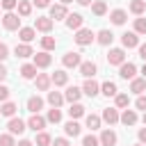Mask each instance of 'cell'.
I'll return each mask as SVG.
<instances>
[{"mask_svg":"<svg viewBox=\"0 0 146 146\" xmlns=\"http://www.w3.org/2000/svg\"><path fill=\"white\" fill-rule=\"evenodd\" d=\"M100 91H103V94H105L107 98H110V96H116V94H119V89H116V84H114V82H110V80L100 84Z\"/></svg>","mask_w":146,"mask_h":146,"instance_id":"32","label":"cell"},{"mask_svg":"<svg viewBox=\"0 0 146 146\" xmlns=\"http://www.w3.org/2000/svg\"><path fill=\"white\" fill-rule=\"evenodd\" d=\"M82 21H84V18H82L80 14H68V16H66V25H68L71 30H80V27H82Z\"/></svg>","mask_w":146,"mask_h":146,"instance_id":"23","label":"cell"},{"mask_svg":"<svg viewBox=\"0 0 146 146\" xmlns=\"http://www.w3.org/2000/svg\"><path fill=\"white\" fill-rule=\"evenodd\" d=\"M64 100H66L64 94H59V91H48V103H50L52 107H59Z\"/></svg>","mask_w":146,"mask_h":146,"instance_id":"29","label":"cell"},{"mask_svg":"<svg viewBox=\"0 0 146 146\" xmlns=\"http://www.w3.org/2000/svg\"><path fill=\"white\" fill-rule=\"evenodd\" d=\"M68 116H71V119H80V116H84V107H82L80 103H71V107H68Z\"/></svg>","mask_w":146,"mask_h":146,"instance_id":"33","label":"cell"},{"mask_svg":"<svg viewBox=\"0 0 146 146\" xmlns=\"http://www.w3.org/2000/svg\"><path fill=\"white\" fill-rule=\"evenodd\" d=\"M66 16H68L66 5L59 2V5H52V7H50V18H52V21H62V18H66Z\"/></svg>","mask_w":146,"mask_h":146,"instance_id":"13","label":"cell"},{"mask_svg":"<svg viewBox=\"0 0 146 146\" xmlns=\"http://www.w3.org/2000/svg\"><path fill=\"white\" fill-rule=\"evenodd\" d=\"M16 146H34V144H32V141H30V139H21V141H18V144H16Z\"/></svg>","mask_w":146,"mask_h":146,"instance_id":"52","label":"cell"},{"mask_svg":"<svg viewBox=\"0 0 146 146\" xmlns=\"http://www.w3.org/2000/svg\"><path fill=\"white\" fill-rule=\"evenodd\" d=\"M105 123H110V125H114L119 119H121V114H119V110H114V107H105L103 110V116H100Z\"/></svg>","mask_w":146,"mask_h":146,"instance_id":"12","label":"cell"},{"mask_svg":"<svg viewBox=\"0 0 146 146\" xmlns=\"http://www.w3.org/2000/svg\"><path fill=\"white\" fill-rule=\"evenodd\" d=\"M50 80H52L55 87H64V84L68 82V73H66V71H55V73L50 75Z\"/></svg>","mask_w":146,"mask_h":146,"instance_id":"19","label":"cell"},{"mask_svg":"<svg viewBox=\"0 0 146 146\" xmlns=\"http://www.w3.org/2000/svg\"><path fill=\"white\" fill-rule=\"evenodd\" d=\"M21 75H23L25 80H32V78H36L39 73H36V66H34V64H23V66H21Z\"/></svg>","mask_w":146,"mask_h":146,"instance_id":"26","label":"cell"},{"mask_svg":"<svg viewBox=\"0 0 146 146\" xmlns=\"http://www.w3.org/2000/svg\"><path fill=\"white\" fill-rule=\"evenodd\" d=\"M137 137H139V141H141V144H146V128H141V130L137 132Z\"/></svg>","mask_w":146,"mask_h":146,"instance_id":"50","label":"cell"},{"mask_svg":"<svg viewBox=\"0 0 146 146\" xmlns=\"http://www.w3.org/2000/svg\"><path fill=\"white\" fill-rule=\"evenodd\" d=\"M80 96H82V89H78L75 84L66 87V94H64V98H66L68 103H78V100H80Z\"/></svg>","mask_w":146,"mask_h":146,"instance_id":"17","label":"cell"},{"mask_svg":"<svg viewBox=\"0 0 146 146\" xmlns=\"http://www.w3.org/2000/svg\"><path fill=\"white\" fill-rule=\"evenodd\" d=\"M0 9H2V7H0Z\"/></svg>","mask_w":146,"mask_h":146,"instance_id":"59","label":"cell"},{"mask_svg":"<svg viewBox=\"0 0 146 146\" xmlns=\"http://www.w3.org/2000/svg\"><path fill=\"white\" fill-rule=\"evenodd\" d=\"M96 39H98V43H100V46H110V43H112V39H114V34H112L110 30H100V32L96 34Z\"/></svg>","mask_w":146,"mask_h":146,"instance_id":"28","label":"cell"},{"mask_svg":"<svg viewBox=\"0 0 146 146\" xmlns=\"http://www.w3.org/2000/svg\"><path fill=\"white\" fill-rule=\"evenodd\" d=\"M46 123H48V119H43L41 114H32V116L27 119V128H32L34 132H41V130L46 128Z\"/></svg>","mask_w":146,"mask_h":146,"instance_id":"6","label":"cell"},{"mask_svg":"<svg viewBox=\"0 0 146 146\" xmlns=\"http://www.w3.org/2000/svg\"><path fill=\"white\" fill-rule=\"evenodd\" d=\"M34 82H36V89H39V91H48L50 84H52L50 75H46V73H39V75L34 78Z\"/></svg>","mask_w":146,"mask_h":146,"instance_id":"15","label":"cell"},{"mask_svg":"<svg viewBox=\"0 0 146 146\" xmlns=\"http://www.w3.org/2000/svg\"><path fill=\"white\" fill-rule=\"evenodd\" d=\"M73 39H75V43H78V46H89V43L96 39V34H94L91 30H87V27H80V30L75 32V36H73Z\"/></svg>","mask_w":146,"mask_h":146,"instance_id":"1","label":"cell"},{"mask_svg":"<svg viewBox=\"0 0 146 146\" xmlns=\"http://www.w3.org/2000/svg\"><path fill=\"white\" fill-rule=\"evenodd\" d=\"M130 91L144 94V91H146V78H132V80H130Z\"/></svg>","mask_w":146,"mask_h":146,"instance_id":"20","label":"cell"},{"mask_svg":"<svg viewBox=\"0 0 146 146\" xmlns=\"http://www.w3.org/2000/svg\"><path fill=\"white\" fill-rule=\"evenodd\" d=\"M55 46H57L55 36H43V39H41V48H43V50H55Z\"/></svg>","mask_w":146,"mask_h":146,"instance_id":"39","label":"cell"},{"mask_svg":"<svg viewBox=\"0 0 146 146\" xmlns=\"http://www.w3.org/2000/svg\"><path fill=\"white\" fill-rule=\"evenodd\" d=\"M135 32L137 34H146V18H135Z\"/></svg>","mask_w":146,"mask_h":146,"instance_id":"41","label":"cell"},{"mask_svg":"<svg viewBox=\"0 0 146 146\" xmlns=\"http://www.w3.org/2000/svg\"><path fill=\"white\" fill-rule=\"evenodd\" d=\"M7 98H9V87H5V84H0V100L5 103Z\"/></svg>","mask_w":146,"mask_h":146,"instance_id":"47","label":"cell"},{"mask_svg":"<svg viewBox=\"0 0 146 146\" xmlns=\"http://www.w3.org/2000/svg\"><path fill=\"white\" fill-rule=\"evenodd\" d=\"M41 107H43V100H41L39 96H30V98H27V110H30L32 114H39Z\"/></svg>","mask_w":146,"mask_h":146,"instance_id":"24","label":"cell"},{"mask_svg":"<svg viewBox=\"0 0 146 146\" xmlns=\"http://www.w3.org/2000/svg\"><path fill=\"white\" fill-rule=\"evenodd\" d=\"M0 7H2L5 11H11V9H16V7H18V0H2V2H0Z\"/></svg>","mask_w":146,"mask_h":146,"instance_id":"43","label":"cell"},{"mask_svg":"<svg viewBox=\"0 0 146 146\" xmlns=\"http://www.w3.org/2000/svg\"><path fill=\"white\" fill-rule=\"evenodd\" d=\"M130 11L137 14V16H141V14L146 11V2H144V0H132V2H130Z\"/></svg>","mask_w":146,"mask_h":146,"instance_id":"35","label":"cell"},{"mask_svg":"<svg viewBox=\"0 0 146 146\" xmlns=\"http://www.w3.org/2000/svg\"><path fill=\"white\" fill-rule=\"evenodd\" d=\"M78 5H91V0H75Z\"/></svg>","mask_w":146,"mask_h":146,"instance_id":"54","label":"cell"},{"mask_svg":"<svg viewBox=\"0 0 146 146\" xmlns=\"http://www.w3.org/2000/svg\"><path fill=\"white\" fill-rule=\"evenodd\" d=\"M7 128H9V132H11V135H23V132L27 130V123H25L23 119L11 116V119H9V123H7Z\"/></svg>","mask_w":146,"mask_h":146,"instance_id":"4","label":"cell"},{"mask_svg":"<svg viewBox=\"0 0 146 146\" xmlns=\"http://www.w3.org/2000/svg\"><path fill=\"white\" fill-rule=\"evenodd\" d=\"M18 14L21 16H30L32 14V5L27 0H18Z\"/></svg>","mask_w":146,"mask_h":146,"instance_id":"37","label":"cell"},{"mask_svg":"<svg viewBox=\"0 0 146 146\" xmlns=\"http://www.w3.org/2000/svg\"><path fill=\"white\" fill-rule=\"evenodd\" d=\"M5 78H7V68H5V66H2V64H0V82H2V80H5Z\"/></svg>","mask_w":146,"mask_h":146,"instance_id":"53","label":"cell"},{"mask_svg":"<svg viewBox=\"0 0 146 146\" xmlns=\"http://www.w3.org/2000/svg\"><path fill=\"white\" fill-rule=\"evenodd\" d=\"M125 18H128V14H125L123 9H114V11L110 14V21H112L114 25H123V23H125Z\"/></svg>","mask_w":146,"mask_h":146,"instance_id":"25","label":"cell"},{"mask_svg":"<svg viewBox=\"0 0 146 146\" xmlns=\"http://www.w3.org/2000/svg\"><path fill=\"white\" fill-rule=\"evenodd\" d=\"M50 144H52V139H50V135L41 130V132L36 135V146H50Z\"/></svg>","mask_w":146,"mask_h":146,"instance_id":"38","label":"cell"},{"mask_svg":"<svg viewBox=\"0 0 146 146\" xmlns=\"http://www.w3.org/2000/svg\"><path fill=\"white\" fill-rule=\"evenodd\" d=\"M62 64H64L66 68H75V66L82 64V57H80V52H66V55L62 57Z\"/></svg>","mask_w":146,"mask_h":146,"instance_id":"9","label":"cell"},{"mask_svg":"<svg viewBox=\"0 0 146 146\" xmlns=\"http://www.w3.org/2000/svg\"><path fill=\"white\" fill-rule=\"evenodd\" d=\"M119 75H121L123 80H132V78L137 75V66H135L132 62H123V64L119 66Z\"/></svg>","mask_w":146,"mask_h":146,"instance_id":"5","label":"cell"},{"mask_svg":"<svg viewBox=\"0 0 146 146\" xmlns=\"http://www.w3.org/2000/svg\"><path fill=\"white\" fill-rule=\"evenodd\" d=\"M139 57L146 62V43H141V46H139Z\"/></svg>","mask_w":146,"mask_h":146,"instance_id":"51","label":"cell"},{"mask_svg":"<svg viewBox=\"0 0 146 146\" xmlns=\"http://www.w3.org/2000/svg\"><path fill=\"white\" fill-rule=\"evenodd\" d=\"M32 2H34V5H36L39 9H46V7L50 5V0H32Z\"/></svg>","mask_w":146,"mask_h":146,"instance_id":"48","label":"cell"},{"mask_svg":"<svg viewBox=\"0 0 146 146\" xmlns=\"http://www.w3.org/2000/svg\"><path fill=\"white\" fill-rule=\"evenodd\" d=\"M100 121H103V119H100L98 114H87V119H84V123H87L89 130H98V128H100Z\"/></svg>","mask_w":146,"mask_h":146,"instance_id":"31","label":"cell"},{"mask_svg":"<svg viewBox=\"0 0 146 146\" xmlns=\"http://www.w3.org/2000/svg\"><path fill=\"white\" fill-rule=\"evenodd\" d=\"M9 57V48H7V43H0V62H5Z\"/></svg>","mask_w":146,"mask_h":146,"instance_id":"45","label":"cell"},{"mask_svg":"<svg viewBox=\"0 0 146 146\" xmlns=\"http://www.w3.org/2000/svg\"><path fill=\"white\" fill-rule=\"evenodd\" d=\"M123 125H135L137 123V112L135 110H123V114H121V119H119Z\"/></svg>","mask_w":146,"mask_h":146,"instance_id":"21","label":"cell"},{"mask_svg":"<svg viewBox=\"0 0 146 146\" xmlns=\"http://www.w3.org/2000/svg\"><path fill=\"white\" fill-rule=\"evenodd\" d=\"M107 62H110L112 66H121V64L125 62V52H123V48H112V50L107 52Z\"/></svg>","mask_w":146,"mask_h":146,"instance_id":"3","label":"cell"},{"mask_svg":"<svg viewBox=\"0 0 146 146\" xmlns=\"http://www.w3.org/2000/svg\"><path fill=\"white\" fill-rule=\"evenodd\" d=\"M144 125H146V112H144Z\"/></svg>","mask_w":146,"mask_h":146,"instance_id":"57","label":"cell"},{"mask_svg":"<svg viewBox=\"0 0 146 146\" xmlns=\"http://www.w3.org/2000/svg\"><path fill=\"white\" fill-rule=\"evenodd\" d=\"M114 100H116V107H128V105H130L128 94H116V96H114Z\"/></svg>","mask_w":146,"mask_h":146,"instance_id":"40","label":"cell"},{"mask_svg":"<svg viewBox=\"0 0 146 146\" xmlns=\"http://www.w3.org/2000/svg\"><path fill=\"white\" fill-rule=\"evenodd\" d=\"M0 146H16V141H14V135H11V132H7V135H0Z\"/></svg>","mask_w":146,"mask_h":146,"instance_id":"42","label":"cell"},{"mask_svg":"<svg viewBox=\"0 0 146 146\" xmlns=\"http://www.w3.org/2000/svg\"><path fill=\"white\" fill-rule=\"evenodd\" d=\"M2 25H5V30H9V32L21 30V18H18L14 11H7V14L2 16Z\"/></svg>","mask_w":146,"mask_h":146,"instance_id":"2","label":"cell"},{"mask_svg":"<svg viewBox=\"0 0 146 146\" xmlns=\"http://www.w3.org/2000/svg\"><path fill=\"white\" fill-rule=\"evenodd\" d=\"M48 123H59L62 121V112H59V107H52V110H48Z\"/></svg>","mask_w":146,"mask_h":146,"instance_id":"36","label":"cell"},{"mask_svg":"<svg viewBox=\"0 0 146 146\" xmlns=\"http://www.w3.org/2000/svg\"><path fill=\"white\" fill-rule=\"evenodd\" d=\"M18 36H21L23 43H30V41H34L36 30H34V27H21V30H18Z\"/></svg>","mask_w":146,"mask_h":146,"instance_id":"18","label":"cell"},{"mask_svg":"<svg viewBox=\"0 0 146 146\" xmlns=\"http://www.w3.org/2000/svg\"><path fill=\"white\" fill-rule=\"evenodd\" d=\"M91 11H94L96 16H105V14H107V5H105L103 0H96V2H91Z\"/></svg>","mask_w":146,"mask_h":146,"instance_id":"34","label":"cell"},{"mask_svg":"<svg viewBox=\"0 0 146 146\" xmlns=\"http://www.w3.org/2000/svg\"><path fill=\"white\" fill-rule=\"evenodd\" d=\"M50 62H52V57L48 55V50H41V52H34V66L36 68H46V66H50Z\"/></svg>","mask_w":146,"mask_h":146,"instance_id":"8","label":"cell"},{"mask_svg":"<svg viewBox=\"0 0 146 146\" xmlns=\"http://www.w3.org/2000/svg\"><path fill=\"white\" fill-rule=\"evenodd\" d=\"M100 144V139H96L94 135H87L84 139H82V146H98Z\"/></svg>","mask_w":146,"mask_h":146,"instance_id":"44","label":"cell"},{"mask_svg":"<svg viewBox=\"0 0 146 146\" xmlns=\"http://www.w3.org/2000/svg\"><path fill=\"white\" fill-rule=\"evenodd\" d=\"M135 105H137V110H144V112H146V96H141V94H139V98H137V103H135Z\"/></svg>","mask_w":146,"mask_h":146,"instance_id":"46","label":"cell"},{"mask_svg":"<svg viewBox=\"0 0 146 146\" xmlns=\"http://www.w3.org/2000/svg\"><path fill=\"white\" fill-rule=\"evenodd\" d=\"M14 55L21 57V59H25V57H34V50H32L30 43H18V46L14 48Z\"/></svg>","mask_w":146,"mask_h":146,"instance_id":"14","label":"cell"},{"mask_svg":"<svg viewBox=\"0 0 146 146\" xmlns=\"http://www.w3.org/2000/svg\"><path fill=\"white\" fill-rule=\"evenodd\" d=\"M16 110H18V107H16V103L5 100V103H2V107H0V114H2V116H14V114H16Z\"/></svg>","mask_w":146,"mask_h":146,"instance_id":"30","label":"cell"},{"mask_svg":"<svg viewBox=\"0 0 146 146\" xmlns=\"http://www.w3.org/2000/svg\"><path fill=\"white\" fill-rule=\"evenodd\" d=\"M59 2H62V5H68V2H73V0H59Z\"/></svg>","mask_w":146,"mask_h":146,"instance_id":"55","label":"cell"},{"mask_svg":"<svg viewBox=\"0 0 146 146\" xmlns=\"http://www.w3.org/2000/svg\"><path fill=\"white\" fill-rule=\"evenodd\" d=\"M100 144L103 146H114L116 144V132L114 130H103L100 132Z\"/></svg>","mask_w":146,"mask_h":146,"instance_id":"22","label":"cell"},{"mask_svg":"<svg viewBox=\"0 0 146 146\" xmlns=\"http://www.w3.org/2000/svg\"><path fill=\"white\" fill-rule=\"evenodd\" d=\"M121 43H123V48H135V46H139V34L132 30V32H123L121 34Z\"/></svg>","mask_w":146,"mask_h":146,"instance_id":"7","label":"cell"},{"mask_svg":"<svg viewBox=\"0 0 146 146\" xmlns=\"http://www.w3.org/2000/svg\"><path fill=\"white\" fill-rule=\"evenodd\" d=\"M64 132H66L68 137H78V135H80V123H78L75 119H71V121L64 125Z\"/></svg>","mask_w":146,"mask_h":146,"instance_id":"27","label":"cell"},{"mask_svg":"<svg viewBox=\"0 0 146 146\" xmlns=\"http://www.w3.org/2000/svg\"><path fill=\"white\" fill-rule=\"evenodd\" d=\"M141 73H144V78H146V64H144V68H141Z\"/></svg>","mask_w":146,"mask_h":146,"instance_id":"56","label":"cell"},{"mask_svg":"<svg viewBox=\"0 0 146 146\" xmlns=\"http://www.w3.org/2000/svg\"><path fill=\"white\" fill-rule=\"evenodd\" d=\"M135 146H144V144H141V141H139V144H135Z\"/></svg>","mask_w":146,"mask_h":146,"instance_id":"58","label":"cell"},{"mask_svg":"<svg viewBox=\"0 0 146 146\" xmlns=\"http://www.w3.org/2000/svg\"><path fill=\"white\" fill-rule=\"evenodd\" d=\"M52 146H71V144H68V141H66L64 137H57V139L52 141Z\"/></svg>","mask_w":146,"mask_h":146,"instance_id":"49","label":"cell"},{"mask_svg":"<svg viewBox=\"0 0 146 146\" xmlns=\"http://www.w3.org/2000/svg\"><path fill=\"white\" fill-rule=\"evenodd\" d=\"M98 91H100V84H98L94 78H87V80H84V84H82V94H87L89 98H94Z\"/></svg>","mask_w":146,"mask_h":146,"instance_id":"10","label":"cell"},{"mask_svg":"<svg viewBox=\"0 0 146 146\" xmlns=\"http://www.w3.org/2000/svg\"><path fill=\"white\" fill-rule=\"evenodd\" d=\"M52 18L50 16H39L36 21H34V30H39V32H50L52 30Z\"/></svg>","mask_w":146,"mask_h":146,"instance_id":"11","label":"cell"},{"mask_svg":"<svg viewBox=\"0 0 146 146\" xmlns=\"http://www.w3.org/2000/svg\"><path fill=\"white\" fill-rule=\"evenodd\" d=\"M78 68H80V75H84V78H94V75H96V71H98L94 62H82Z\"/></svg>","mask_w":146,"mask_h":146,"instance_id":"16","label":"cell"}]
</instances>
